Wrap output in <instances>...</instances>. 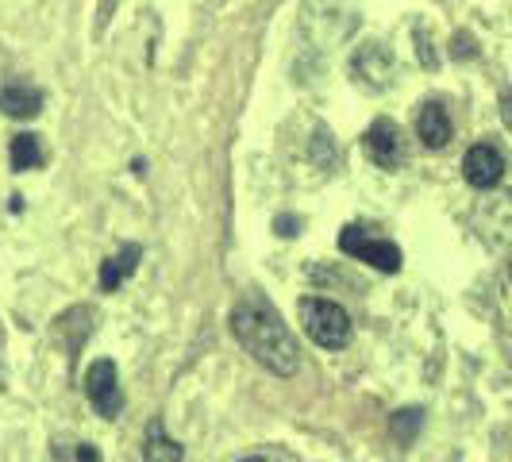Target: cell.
Segmentation results:
<instances>
[{
  "mask_svg": "<svg viewBox=\"0 0 512 462\" xmlns=\"http://www.w3.org/2000/svg\"><path fill=\"white\" fill-rule=\"evenodd\" d=\"M43 143H39V135H31V131H24V135H16L12 139V147H8V162H12V170L16 174H27V170H39L43 166Z\"/></svg>",
  "mask_w": 512,
  "mask_h": 462,
  "instance_id": "cell-12",
  "label": "cell"
},
{
  "mask_svg": "<svg viewBox=\"0 0 512 462\" xmlns=\"http://www.w3.org/2000/svg\"><path fill=\"white\" fill-rule=\"evenodd\" d=\"M181 459H185V447L166 436L162 420H151V428H147V462H181Z\"/></svg>",
  "mask_w": 512,
  "mask_h": 462,
  "instance_id": "cell-13",
  "label": "cell"
},
{
  "mask_svg": "<svg viewBox=\"0 0 512 462\" xmlns=\"http://www.w3.org/2000/svg\"><path fill=\"white\" fill-rule=\"evenodd\" d=\"M451 54H455V58H474V54H478L474 51V39H470V35H455V51Z\"/></svg>",
  "mask_w": 512,
  "mask_h": 462,
  "instance_id": "cell-16",
  "label": "cell"
},
{
  "mask_svg": "<svg viewBox=\"0 0 512 462\" xmlns=\"http://www.w3.org/2000/svg\"><path fill=\"white\" fill-rule=\"evenodd\" d=\"M0 112L12 120H31L43 112V93L24 81H8V85H0Z\"/></svg>",
  "mask_w": 512,
  "mask_h": 462,
  "instance_id": "cell-10",
  "label": "cell"
},
{
  "mask_svg": "<svg viewBox=\"0 0 512 462\" xmlns=\"http://www.w3.org/2000/svg\"><path fill=\"white\" fill-rule=\"evenodd\" d=\"M274 228H278L285 235V239H289V235H297L301 220H297V216H278V220H274Z\"/></svg>",
  "mask_w": 512,
  "mask_h": 462,
  "instance_id": "cell-17",
  "label": "cell"
},
{
  "mask_svg": "<svg viewBox=\"0 0 512 462\" xmlns=\"http://www.w3.org/2000/svg\"><path fill=\"white\" fill-rule=\"evenodd\" d=\"M416 135H420V143H424L428 151H443V147L451 143V116H447V108L436 101L420 104Z\"/></svg>",
  "mask_w": 512,
  "mask_h": 462,
  "instance_id": "cell-9",
  "label": "cell"
},
{
  "mask_svg": "<svg viewBox=\"0 0 512 462\" xmlns=\"http://www.w3.org/2000/svg\"><path fill=\"white\" fill-rule=\"evenodd\" d=\"M139 258H143V247H139V243H128V247H120V255L108 258L101 266L104 293H112V289H120V285L128 282L131 274H135V266H139Z\"/></svg>",
  "mask_w": 512,
  "mask_h": 462,
  "instance_id": "cell-11",
  "label": "cell"
},
{
  "mask_svg": "<svg viewBox=\"0 0 512 462\" xmlns=\"http://www.w3.org/2000/svg\"><path fill=\"white\" fill-rule=\"evenodd\" d=\"M351 74H355V81H359L362 89L382 93V89L393 85V77H397V58L382 43H366L351 58Z\"/></svg>",
  "mask_w": 512,
  "mask_h": 462,
  "instance_id": "cell-4",
  "label": "cell"
},
{
  "mask_svg": "<svg viewBox=\"0 0 512 462\" xmlns=\"http://www.w3.org/2000/svg\"><path fill=\"white\" fill-rule=\"evenodd\" d=\"M85 397L93 401V409L101 412L104 420H112L120 405H124V393H120V378H116V362L97 359L85 370Z\"/></svg>",
  "mask_w": 512,
  "mask_h": 462,
  "instance_id": "cell-6",
  "label": "cell"
},
{
  "mask_svg": "<svg viewBox=\"0 0 512 462\" xmlns=\"http://www.w3.org/2000/svg\"><path fill=\"white\" fill-rule=\"evenodd\" d=\"M239 462H274V459H266V455H251V459H239Z\"/></svg>",
  "mask_w": 512,
  "mask_h": 462,
  "instance_id": "cell-18",
  "label": "cell"
},
{
  "mask_svg": "<svg viewBox=\"0 0 512 462\" xmlns=\"http://www.w3.org/2000/svg\"><path fill=\"white\" fill-rule=\"evenodd\" d=\"M231 332H235V339L243 343V351L258 366L274 370L278 378H293L301 370V347H297V339L282 324V316L266 305L258 293L243 297L239 305L231 308Z\"/></svg>",
  "mask_w": 512,
  "mask_h": 462,
  "instance_id": "cell-1",
  "label": "cell"
},
{
  "mask_svg": "<svg viewBox=\"0 0 512 462\" xmlns=\"http://www.w3.org/2000/svg\"><path fill=\"white\" fill-rule=\"evenodd\" d=\"M474 231L486 239L489 247H509L512 243V193H489L486 201L474 208Z\"/></svg>",
  "mask_w": 512,
  "mask_h": 462,
  "instance_id": "cell-5",
  "label": "cell"
},
{
  "mask_svg": "<svg viewBox=\"0 0 512 462\" xmlns=\"http://www.w3.org/2000/svg\"><path fill=\"white\" fill-rule=\"evenodd\" d=\"M74 462H101V451L93 443H77L74 447Z\"/></svg>",
  "mask_w": 512,
  "mask_h": 462,
  "instance_id": "cell-15",
  "label": "cell"
},
{
  "mask_svg": "<svg viewBox=\"0 0 512 462\" xmlns=\"http://www.w3.org/2000/svg\"><path fill=\"white\" fill-rule=\"evenodd\" d=\"M339 251L351 258H359V262H370L374 270H382V274H397L401 270V247L397 243H389V239H374V235H366L362 228H343L339 235Z\"/></svg>",
  "mask_w": 512,
  "mask_h": 462,
  "instance_id": "cell-3",
  "label": "cell"
},
{
  "mask_svg": "<svg viewBox=\"0 0 512 462\" xmlns=\"http://www.w3.org/2000/svg\"><path fill=\"white\" fill-rule=\"evenodd\" d=\"M301 320H305L308 339L320 343L324 351H343L351 343V335H355L347 308H339L335 301H324V297H305L301 301Z\"/></svg>",
  "mask_w": 512,
  "mask_h": 462,
  "instance_id": "cell-2",
  "label": "cell"
},
{
  "mask_svg": "<svg viewBox=\"0 0 512 462\" xmlns=\"http://www.w3.org/2000/svg\"><path fill=\"white\" fill-rule=\"evenodd\" d=\"M420 424H424V412L420 409H401L397 416H393V432H397L401 443H412L416 432H420Z\"/></svg>",
  "mask_w": 512,
  "mask_h": 462,
  "instance_id": "cell-14",
  "label": "cell"
},
{
  "mask_svg": "<svg viewBox=\"0 0 512 462\" xmlns=\"http://www.w3.org/2000/svg\"><path fill=\"white\" fill-rule=\"evenodd\" d=\"M362 147L370 154V162L382 166V170H397V166L405 162V135H401V128H397L393 120H385V116L366 128Z\"/></svg>",
  "mask_w": 512,
  "mask_h": 462,
  "instance_id": "cell-7",
  "label": "cell"
},
{
  "mask_svg": "<svg viewBox=\"0 0 512 462\" xmlns=\"http://www.w3.org/2000/svg\"><path fill=\"white\" fill-rule=\"evenodd\" d=\"M462 178L470 181L474 189H493L497 181L505 178V154L489 143H478L470 147L466 158H462Z\"/></svg>",
  "mask_w": 512,
  "mask_h": 462,
  "instance_id": "cell-8",
  "label": "cell"
}]
</instances>
